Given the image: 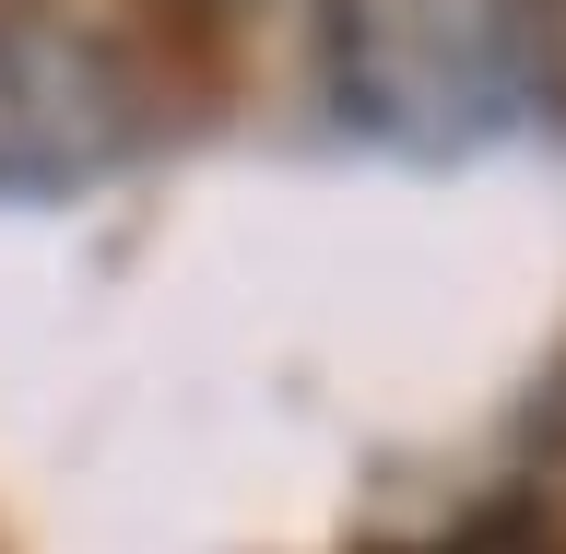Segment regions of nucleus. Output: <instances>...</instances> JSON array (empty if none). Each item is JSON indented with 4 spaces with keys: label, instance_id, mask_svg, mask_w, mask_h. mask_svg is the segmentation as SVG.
<instances>
[{
    "label": "nucleus",
    "instance_id": "1",
    "mask_svg": "<svg viewBox=\"0 0 566 554\" xmlns=\"http://www.w3.org/2000/svg\"><path fill=\"white\" fill-rule=\"evenodd\" d=\"M318 95L401 166H460L531 118L495 0H318Z\"/></svg>",
    "mask_w": 566,
    "mask_h": 554
},
{
    "label": "nucleus",
    "instance_id": "2",
    "mask_svg": "<svg viewBox=\"0 0 566 554\" xmlns=\"http://www.w3.org/2000/svg\"><path fill=\"white\" fill-rule=\"evenodd\" d=\"M130 60L106 35L24 12L0 24V212H60L130 166Z\"/></svg>",
    "mask_w": 566,
    "mask_h": 554
},
{
    "label": "nucleus",
    "instance_id": "3",
    "mask_svg": "<svg viewBox=\"0 0 566 554\" xmlns=\"http://www.w3.org/2000/svg\"><path fill=\"white\" fill-rule=\"evenodd\" d=\"M437 554H566V508L520 484V495H495V508H472Z\"/></svg>",
    "mask_w": 566,
    "mask_h": 554
},
{
    "label": "nucleus",
    "instance_id": "4",
    "mask_svg": "<svg viewBox=\"0 0 566 554\" xmlns=\"http://www.w3.org/2000/svg\"><path fill=\"white\" fill-rule=\"evenodd\" d=\"M507 12V60H520V95L566 118V0H495Z\"/></svg>",
    "mask_w": 566,
    "mask_h": 554
},
{
    "label": "nucleus",
    "instance_id": "5",
    "mask_svg": "<svg viewBox=\"0 0 566 554\" xmlns=\"http://www.w3.org/2000/svg\"><path fill=\"white\" fill-rule=\"evenodd\" d=\"M177 12H201V24H248V12H272V0H177Z\"/></svg>",
    "mask_w": 566,
    "mask_h": 554
},
{
    "label": "nucleus",
    "instance_id": "6",
    "mask_svg": "<svg viewBox=\"0 0 566 554\" xmlns=\"http://www.w3.org/2000/svg\"><path fill=\"white\" fill-rule=\"evenodd\" d=\"M24 12H48V0H0V24H24Z\"/></svg>",
    "mask_w": 566,
    "mask_h": 554
}]
</instances>
